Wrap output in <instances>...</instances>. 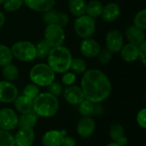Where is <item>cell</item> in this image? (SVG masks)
Instances as JSON below:
<instances>
[{"instance_id":"1","label":"cell","mask_w":146,"mask_h":146,"mask_svg":"<svg viewBox=\"0 0 146 146\" xmlns=\"http://www.w3.org/2000/svg\"><path fill=\"white\" fill-rule=\"evenodd\" d=\"M80 88L85 99L93 104H100L108 99L112 92V85L108 76L99 69H87L81 78Z\"/></svg>"},{"instance_id":"2","label":"cell","mask_w":146,"mask_h":146,"mask_svg":"<svg viewBox=\"0 0 146 146\" xmlns=\"http://www.w3.org/2000/svg\"><path fill=\"white\" fill-rule=\"evenodd\" d=\"M73 56L71 51L65 46L61 45L51 48L47 56V64L57 74H64L70 68Z\"/></svg>"},{"instance_id":"3","label":"cell","mask_w":146,"mask_h":146,"mask_svg":"<svg viewBox=\"0 0 146 146\" xmlns=\"http://www.w3.org/2000/svg\"><path fill=\"white\" fill-rule=\"evenodd\" d=\"M59 110V101L56 97L49 92L39 93L33 100V111L39 117L50 118Z\"/></svg>"},{"instance_id":"4","label":"cell","mask_w":146,"mask_h":146,"mask_svg":"<svg viewBox=\"0 0 146 146\" xmlns=\"http://www.w3.org/2000/svg\"><path fill=\"white\" fill-rule=\"evenodd\" d=\"M56 73L47 63L35 64L29 72L32 83L38 86H48L55 80Z\"/></svg>"},{"instance_id":"5","label":"cell","mask_w":146,"mask_h":146,"mask_svg":"<svg viewBox=\"0 0 146 146\" xmlns=\"http://www.w3.org/2000/svg\"><path fill=\"white\" fill-rule=\"evenodd\" d=\"M13 58L20 62H31L37 58L35 44L27 40H21L15 43L10 48Z\"/></svg>"},{"instance_id":"6","label":"cell","mask_w":146,"mask_h":146,"mask_svg":"<svg viewBox=\"0 0 146 146\" xmlns=\"http://www.w3.org/2000/svg\"><path fill=\"white\" fill-rule=\"evenodd\" d=\"M75 33L81 38H92L96 31L95 20L87 15H83L76 18L74 22Z\"/></svg>"},{"instance_id":"7","label":"cell","mask_w":146,"mask_h":146,"mask_svg":"<svg viewBox=\"0 0 146 146\" xmlns=\"http://www.w3.org/2000/svg\"><path fill=\"white\" fill-rule=\"evenodd\" d=\"M66 35L63 27L57 25H47L44 31V39L51 48L63 45Z\"/></svg>"},{"instance_id":"8","label":"cell","mask_w":146,"mask_h":146,"mask_svg":"<svg viewBox=\"0 0 146 146\" xmlns=\"http://www.w3.org/2000/svg\"><path fill=\"white\" fill-rule=\"evenodd\" d=\"M18 124V115L15 110L9 108L0 110V129L4 131L15 130Z\"/></svg>"},{"instance_id":"9","label":"cell","mask_w":146,"mask_h":146,"mask_svg":"<svg viewBox=\"0 0 146 146\" xmlns=\"http://www.w3.org/2000/svg\"><path fill=\"white\" fill-rule=\"evenodd\" d=\"M124 44V36L119 30L113 29L107 33L105 37V46L110 52H120Z\"/></svg>"},{"instance_id":"10","label":"cell","mask_w":146,"mask_h":146,"mask_svg":"<svg viewBox=\"0 0 146 146\" xmlns=\"http://www.w3.org/2000/svg\"><path fill=\"white\" fill-rule=\"evenodd\" d=\"M43 21L46 25H57L64 27L69 22V16L64 12L57 11L51 9L44 13Z\"/></svg>"},{"instance_id":"11","label":"cell","mask_w":146,"mask_h":146,"mask_svg":"<svg viewBox=\"0 0 146 146\" xmlns=\"http://www.w3.org/2000/svg\"><path fill=\"white\" fill-rule=\"evenodd\" d=\"M18 95V89L12 82L8 80L0 81V103H13Z\"/></svg>"},{"instance_id":"12","label":"cell","mask_w":146,"mask_h":146,"mask_svg":"<svg viewBox=\"0 0 146 146\" xmlns=\"http://www.w3.org/2000/svg\"><path fill=\"white\" fill-rule=\"evenodd\" d=\"M80 50L83 56L86 58H94L97 57L100 52L101 46L99 43L92 38H83L80 44Z\"/></svg>"},{"instance_id":"13","label":"cell","mask_w":146,"mask_h":146,"mask_svg":"<svg viewBox=\"0 0 146 146\" xmlns=\"http://www.w3.org/2000/svg\"><path fill=\"white\" fill-rule=\"evenodd\" d=\"M14 139L15 146H32L35 139L33 128L19 127Z\"/></svg>"},{"instance_id":"14","label":"cell","mask_w":146,"mask_h":146,"mask_svg":"<svg viewBox=\"0 0 146 146\" xmlns=\"http://www.w3.org/2000/svg\"><path fill=\"white\" fill-rule=\"evenodd\" d=\"M62 93H63L64 99L69 104H72V105H79L85 99L83 92L80 86H78L72 85V86H67L63 90Z\"/></svg>"},{"instance_id":"15","label":"cell","mask_w":146,"mask_h":146,"mask_svg":"<svg viewBox=\"0 0 146 146\" xmlns=\"http://www.w3.org/2000/svg\"><path fill=\"white\" fill-rule=\"evenodd\" d=\"M77 133L83 139L92 136L96 129V123L92 117H82L77 123Z\"/></svg>"},{"instance_id":"16","label":"cell","mask_w":146,"mask_h":146,"mask_svg":"<svg viewBox=\"0 0 146 146\" xmlns=\"http://www.w3.org/2000/svg\"><path fill=\"white\" fill-rule=\"evenodd\" d=\"M66 131L63 130H49L42 138L43 146H61Z\"/></svg>"},{"instance_id":"17","label":"cell","mask_w":146,"mask_h":146,"mask_svg":"<svg viewBox=\"0 0 146 146\" xmlns=\"http://www.w3.org/2000/svg\"><path fill=\"white\" fill-rule=\"evenodd\" d=\"M121 15V8L116 3L111 2L103 7L101 17L105 22H113L116 21Z\"/></svg>"},{"instance_id":"18","label":"cell","mask_w":146,"mask_h":146,"mask_svg":"<svg viewBox=\"0 0 146 146\" xmlns=\"http://www.w3.org/2000/svg\"><path fill=\"white\" fill-rule=\"evenodd\" d=\"M126 38L130 44L139 45L145 41V33L134 25H130L126 29Z\"/></svg>"},{"instance_id":"19","label":"cell","mask_w":146,"mask_h":146,"mask_svg":"<svg viewBox=\"0 0 146 146\" xmlns=\"http://www.w3.org/2000/svg\"><path fill=\"white\" fill-rule=\"evenodd\" d=\"M24 3L33 11L44 13L54 8L56 0H24Z\"/></svg>"},{"instance_id":"20","label":"cell","mask_w":146,"mask_h":146,"mask_svg":"<svg viewBox=\"0 0 146 146\" xmlns=\"http://www.w3.org/2000/svg\"><path fill=\"white\" fill-rule=\"evenodd\" d=\"M109 134L113 142H115L122 146H126L127 145V138L125 135V129L121 124H112L110 126Z\"/></svg>"},{"instance_id":"21","label":"cell","mask_w":146,"mask_h":146,"mask_svg":"<svg viewBox=\"0 0 146 146\" xmlns=\"http://www.w3.org/2000/svg\"><path fill=\"white\" fill-rule=\"evenodd\" d=\"M121 59L126 62H133L139 59V45L126 44L120 50Z\"/></svg>"},{"instance_id":"22","label":"cell","mask_w":146,"mask_h":146,"mask_svg":"<svg viewBox=\"0 0 146 146\" xmlns=\"http://www.w3.org/2000/svg\"><path fill=\"white\" fill-rule=\"evenodd\" d=\"M13 103L15 110L21 115L33 112V100L24 95H18Z\"/></svg>"},{"instance_id":"23","label":"cell","mask_w":146,"mask_h":146,"mask_svg":"<svg viewBox=\"0 0 146 146\" xmlns=\"http://www.w3.org/2000/svg\"><path fill=\"white\" fill-rule=\"evenodd\" d=\"M86 0H68V2L69 12L76 17L86 15Z\"/></svg>"},{"instance_id":"24","label":"cell","mask_w":146,"mask_h":146,"mask_svg":"<svg viewBox=\"0 0 146 146\" xmlns=\"http://www.w3.org/2000/svg\"><path fill=\"white\" fill-rule=\"evenodd\" d=\"M38 115L33 111L27 114H22L20 117H18V124L19 127H30L33 128L38 121Z\"/></svg>"},{"instance_id":"25","label":"cell","mask_w":146,"mask_h":146,"mask_svg":"<svg viewBox=\"0 0 146 146\" xmlns=\"http://www.w3.org/2000/svg\"><path fill=\"white\" fill-rule=\"evenodd\" d=\"M104 4L99 0H92L86 4V15L92 18H97L101 15Z\"/></svg>"},{"instance_id":"26","label":"cell","mask_w":146,"mask_h":146,"mask_svg":"<svg viewBox=\"0 0 146 146\" xmlns=\"http://www.w3.org/2000/svg\"><path fill=\"white\" fill-rule=\"evenodd\" d=\"M3 75L5 80L10 81V82L15 81L19 77V69L12 62L9 63L3 67Z\"/></svg>"},{"instance_id":"27","label":"cell","mask_w":146,"mask_h":146,"mask_svg":"<svg viewBox=\"0 0 146 146\" xmlns=\"http://www.w3.org/2000/svg\"><path fill=\"white\" fill-rule=\"evenodd\" d=\"M95 104L92 103L87 99H84L79 104V112L83 117H91L94 115Z\"/></svg>"},{"instance_id":"28","label":"cell","mask_w":146,"mask_h":146,"mask_svg":"<svg viewBox=\"0 0 146 146\" xmlns=\"http://www.w3.org/2000/svg\"><path fill=\"white\" fill-rule=\"evenodd\" d=\"M13 60V55L9 46L0 44V67H3L9 63H11Z\"/></svg>"},{"instance_id":"29","label":"cell","mask_w":146,"mask_h":146,"mask_svg":"<svg viewBox=\"0 0 146 146\" xmlns=\"http://www.w3.org/2000/svg\"><path fill=\"white\" fill-rule=\"evenodd\" d=\"M69 69L74 74H84L87 70V64L82 58H73Z\"/></svg>"},{"instance_id":"30","label":"cell","mask_w":146,"mask_h":146,"mask_svg":"<svg viewBox=\"0 0 146 146\" xmlns=\"http://www.w3.org/2000/svg\"><path fill=\"white\" fill-rule=\"evenodd\" d=\"M35 48H36V56L38 58L47 57V56L49 55L51 50L50 45L44 39L38 41V44L35 45Z\"/></svg>"},{"instance_id":"31","label":"cell","mask_w":146,"mask_h":146,"mask_svg":"<svg viewBox=\"0 0 146 146\" xmlns=\"http://www.w3.org/2000/svg\"><path fill=\"white\" fill-rule=\"evenodd\" d=\"M24 3V0H4L3 2V9L8 12H15L20 9Z\"/></svg>"},{"instance_id":"32","label":"cell","mask_w":146,"mask_h":146,"mask_svg":"<svg viewBox=\"0 0 146 146\" xmlns=\"http://www.w3.org/2000/svg\"><path fill=\"white\" fill-rule=\"evenodd\" d=\"M133 25L144 31L146 29V9H143L142 10L139 11L133 19Z\"/></svg>"},{"instance_id":"33","label":"cell","mask_w":146,"mask_h":146,"mask_svg":"<svg viewBox=\"0 0 146 146\" xmlns=\"http://www.w3.org/2000/svg\"><path fill=\"white\" fill-rule=\"evenodd\" d=\"M38 94H39V88L38 86H36L33 83L27 84L24 87L23 93H22V95H24L25 97L28 98L31 100H33Z\"/></svg>"},{"instance_id":"34","label":"cell","mask_w":146,"mask_h":146,"mask_svg":"<svg viewBox=\"0 0 146 146\" xmlns=\"http://www.w3.org/2000/svg\"><path fill=\"white\" fill-rule=\"evenodd\" d=\"M0 146H15L14 136L9 132L0 129Z\"/></svg>"},{"instance_id":"35","label":"cell","mask_w":146,"mask_h":146,"mask_svg":"<svg viewBox=\"0 0 146 146\" xmlns=\"http://www.w3.org/2000/svg\"><path fill=\"white\" fill-rule=\"evenodd\" d=\"M97 58H98V62L100 64H102V65H107L112 60V58H113V53L110 52L107 49L101 50L100 52L98 53V55L97 56Z\"/></svg>"},{"instance_id":"36","label":"cell","mask_w":146,"mask_h":146,"mask_svg":"<svg viewBox=\"0 0 146 146\" xmlns=\"http://www.w3.org/2000/svg\"><path fill=\"white\" fill-rule=\"evenodd\" d=\"M47 87H48V92L56 98L62 94V92H63L62 86L60 83L56 82L55 80L52 83H50Z\"/></svg>"},{"instance_id":"37","label":"cell","mask_w":146,"mask_h":146,"mask_svg":"<svg viewBox=\"0 0 146 146\" xmlns=\"http://www.w3.org/2000/svg\"><path fill=\"white\" fill-rule=\"evenodd\" d=\"M76 79H77L76 74L73 73L72 71L71 72L67 71L63 74V75L62 77V82L64 86H72L75 83Z\"/></svg>"},{"instance_id":"38","label":"cell","mask_w":146,"mask_h":146,"mask_svg":"<svg viewBox=\"0 0 146 146\" xmlns=\"http://www.w3.org/2000/svg\"><path fill=\"white\" fill-rule=\"evenodd\" d=\"M136 120H137V123L138 125L143 128V129H145L146 128V109H142L140 110L138 114H137V117H136Z\"/></svg>"},{"instance_id":"39","label":"cell","mask_w":146,"mask_h":146,"mask_svg":"<svg viewBox=\"0 0 146 146\" xmlns=\"http://www.w3.org/2000/svg\"><path fill=\"white\" fill-rule=\"evenodd\" d=\"M139 58L142 63L146 65V41L143 42L139 45Z\"/></svg>"},{"instance_id":"40","label":"cell","mask_w":146,"mask_h":146,"mask_svg":"<svg viewBox=\"0 0 146 146\" xmlns=\"http://www.w3.org/2000/svg\"><path fill=\"white\" fill-rule=\"evenodd\" d=\"M61 146H77L75 139L70 136H64L62 141Z\"/></svg>"},{"instance_id":"41","label":"cell","mask_w":146,"mask_h":146,"mask_svg":"<svg viewBox=\"0 0 146 146\" xmlns=\"http://www.w3.org/2000/svg\"><path fill=\"white\" fill-rule=\"evenodd\" d=\"M4 22H5V15L2 11H0V28L3 27V26L4 25Z\"/></svg>"},{"instance_id":"42","label":"cell","mask_w":146,"mask_h":146,"mask_svg":"<svg viewBox=\"0 0 146 146\" xmlns=\"http://www.w3.org/2000/svg\"><path fill=\"white\" fill-rule=\"evenodd\" d=\"M107 146H122V145H119V144H117V143H115V142H111V143H110V144H109Z\"/></svg>"},{"instance_id":"43","label":"cell","mask_w":146,"mask_h":146,"mask_svg":"<svg viewBox=\"0 0 146 146\" xmlns=\"http://www.w3.org/2000/svg\"><path fill=\"white\" fill-rule=\"evenodd\" d=\"M3 1H4V0H0V5L3 3Z\"/></svg>"}]
</instances>
